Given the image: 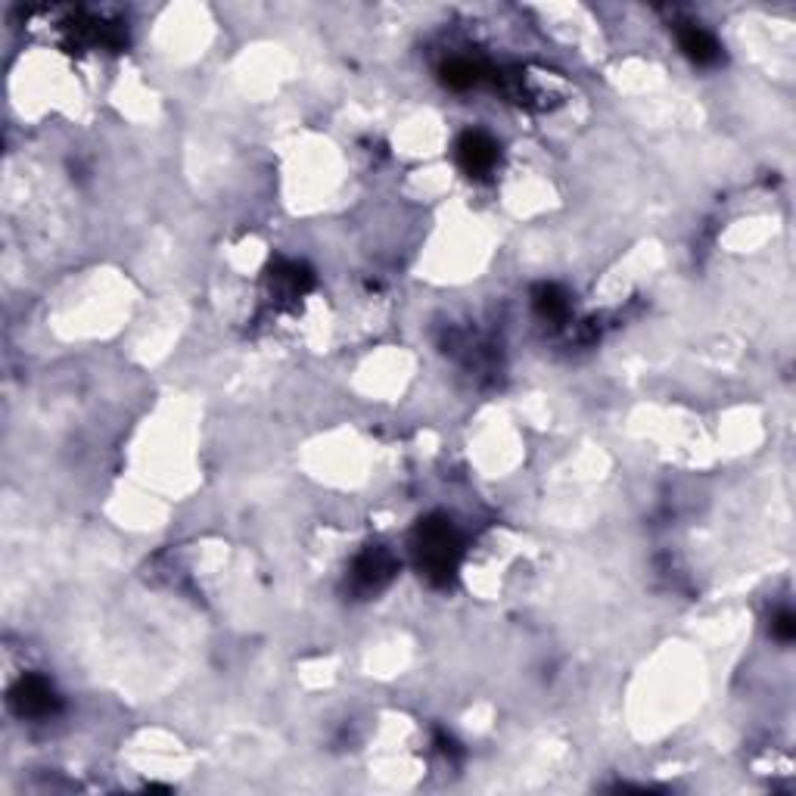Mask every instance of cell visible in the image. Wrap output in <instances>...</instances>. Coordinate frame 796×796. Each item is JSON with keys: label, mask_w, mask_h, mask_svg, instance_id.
Returning <instances> with one entry per match:
<instances>
[{"label": "cell", "mask_w": 796, "mask_h": 796, "mask_svg": "<svg viewBox=\"0 0 796 796\" xmlns=\"http://www.w3.org/2000/svg\"><path fill=\"white\" fill-rule=\"evenodd\" d=\"M392 570H395L392 557L383 548H371V551H364L355 563V585L364 591H371V588L377 591L380 585H386L392 579Z\"/></svg>", "instance_id": "obj_4"}, {"label": "cell", "mask_w": 796, "mask_h": 796, "mask_svg": "<svg viewBox=\"0 0 796 796\" xmlns=\"http://www.w3.org/2000/svg\"><path fill=\"white\" fill-rule=\"evenodd\" d=\"M482 78H486V72L470 60H451L448 66H442V81L451 91H470Z\"/></svg>", "instance_id": "obj_7"}, {"label": "cell", "mask_w": 796, "mask_h": 796, "mask_svg": "<svg viewBox=\"0 0 796 796\" xmlns=\"http://www.w3.org/2000/svg\"><path fill=\"white\" fill-rule=\"evenodd\" d=\"M10 706L22 719H47L60 709V697H56L53 685L41 675H25L19 685L10 691Z\"/></svg>", "instance_id": "obj_2"}, {"label": "cell", "mask_w": 796, "mask_h": 796, "mask_svg": "<svg viewBox=\"0 0 796 796\" xmlns=\"http://www.w3.org/2000/svg\"><path fill=\"white\" fill-rule=\"evenodd\" d=\"M678 44L685 50L697 66H713L722 60V47L719 41L706 32L700 25H688V28H678Z\"/></svg>", "instance_id": "obj_5"}, {"label": "cell", "mask_w": 796, "mask_h": 796, "mask_svg": "<svg viewBox=\"0 0 796 796\" xmlns=\"http://www.w3.org/2000/svg\"><path fill=\"white\" fill-rule=\"evenodd\" d=\"M461 542L458 532L445 517H426L417 526V557L420 570L433 585H448L458 570Z\"/></svg>", "instance_id": "obj_1"}, {"label": "cell", "mask_w": 796, "mask_h": 796, "mask_svg": "<svg viewBox=\"0 0 796 796\" xmlns=\"http://www.w3.org/2000/svg\"><path fill=\"white\" fill-rule=\"evenodd\" d=\"M772 635L784 644H790L796 638V616L790 610H781L775 619H772Z\"/></svg>", "instance_id": "obj_8"}, {"label": "cell", "mask_w": 796, "mask_h": 796, "mask_svg": "<svg viewBox=\"0 0 796 796\" xmlns=\"http://www.w3.org/2000/svg\"><path fill=\"white\" fill-rule=\"evenodd\" d=\"M458 165L470 178H486L498 165V144L482 131H467L458 140Z\"/></svg>", "instance_id": "obj_3"}, {"label": "cell", "mask_w": 796, "mask_h": 796, "mask_svg": "<svg viewBox=\"0 0 796 796\" xmlns=\"http://www.w3.org/2000/svg\"><path fill=\"white\" fill-rule=\"evenodd\" d=\"M532 302H535V311L548 321H563L570 315V302H566V293L554 283H542V287H535L532 293Z\"/></svg>", "instance_id": "obj_6"}, {"label": "cell", "mask_w": 796, "mask_h": 796, "mask_svg": "<svg viewBox=\"0 0 796 796\" xmlns=\"http://www.w3.org/2000/svg\"><path fill=\"white\" fill-rule=\"evenodd\" d=\"M436 741H439V750H442L445 756H461V750H458V741H454L451 734L439 731V734H436Z\"/></svg>", "instance_id": "obj_9"}]
</instances>
